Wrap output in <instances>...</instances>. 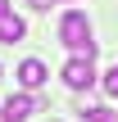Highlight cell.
I'll use <instances>...</instances> for the list:
<instances>
[{
  "label": "cell",
  "instance_id": "obj_1",
  "mask_svg": "<svg viewBox=\"0 0 118 122\" xmlns=\"http://www.w3.org/2000/svg\"><path fill=\"white\" fill-rule=\"evenodd\" d=\"M59 41L73 50V54H82V59H96V41H91V18L86 14H64L59 18Z\"/></svg>",
  "mask_w": 118,
  "mask_h": 122
},
{
  "label": "cell",
  "instance_id": "obj_2",
  "mask_svg": "<svg viewBox=\"0 0 118 122\" xmlns=\"http://www.w3.org/2000/svg\"><path fill=\"white\" fill-rule=\"evenodd\" d=\"M64 81H68L73 91H86V86L96 81V68H91V59H82V54H73V59L64 63Z\"/></svg>",
  "mask_w": 118,
  "mask_h": 122
},
{
  "label": "cell",
  "instance_id": "obj_3",
  "mask_svg": "<svg viewBox=\"0 0 118 122\" xmlns=\"http://www.w3.org/2000/svg\"><path fill=\"white\" fill-rule=\"evenodd\" d=\"M0 113H5V122H23V118L36 113V100H32V95H9Z\"/></svg>",
  "mask_w": 118,
  "mask_h": 122
},
{
  "label": "cell",
  "instance_id": "obj_4",
  "mask_svg": "<svg viewBox=\"0 0 118 122\" xmlns=\"http://www.w3.org/2000/svg\"><path fill=\"white\" fill-rule=\"evenodd\" d=\"M18 81H23V91H36V86L45 81V63H41V59H23V63H18Z\"/></svg>",
  "mask_w": 118,
  "mask_h": 122
},
{
  "label": "cell",
  "instance_id": "obj_5",
  "mask_svg": "<svg viewBox=\"0 0 118 122\" xmlns=\"http://www.w3.org/2000/svg\"><path fill=\"white\" fill-rule=\"evenodd\" d=\"M23 36H27V23H23L18 14H9V9H5V14H0V41H5V45H14V41H23Z\"/></svg>",
  "mask_w": 118,
  "mask_h": 122
},
{
  "label": "cell",
  "instance_id": "obj_6",
  "mask_svg": "<svg viewBox=\"0 0 118 122\" xmlns=\"http://www.w3.org/2000/svg\"><path fill=\"white\" fill-rule=\"evenodd\" d=\"M100 86H105V95H109V100H118V63L105 72V81H100Z\"/></svg>",
  "mask_w": 118,
  "mask_h": 122
},
{
  "label": "cell",
  "instance_id": "obj_7",
  "mask_svg": "<svg viewBox=\"0 0 118 122\" xmlns=\"http://www.w3.org/2000/svg\"><path fill=\"white\" fill-rule=\"evenodd\" d=\"M27 5H32V9H50L55 0H27Z\"/></svg>",
  "mask_w": 118,
  "mask_h": 122
},
{
  "label": "cell",
  "instance_id": "obj_8",
  "mask_svg": "<svg viewBox=\"0 0 118 122\" xmlns=\"http://www.w3.org/2000/svg\"><path fill=\"white\" fill-rule=\"evenodd\" d=\"M0 14H5V0H0Z\"/></svg>",
  "mask_w": 118,
  "mask_h": 122
},
{
  "label": "cell",
  "instance_id": "obj_9",
  "mask_svg": "<svg viewBox=\"0 0 118 122\" xmlns=\"http://www.w3.org/2000/svg\"><path fill=\"white\" fill-rule=\"evenodd\" d=\"M109 122H118V113H114V118H109Z\"/></svg>",
  "mask_w": 118,
  "mask_h": 122
},
{
  "label": "cell",
  "instance_id": "obj_10",
  "mask_svg": "<svg viewBox=\"0 0 118 122\" xmlns=\"http://www.w3.org/2000/svg\"><path fill=\"white\" fill-rule=\"evenodd\" d=\"M0 122H5V113H0Z\"/></svg>",
  "mask_w": 118,
  "mask_h": 122
},
{
  "label": "cell",
  "instance_id": "obj_11",
  "mask_svg": "<svg viewBox=\"0 0 118 122\" xmlns=\"http://www.w3.org/2000/svg\"><path fill=\"white\" fill-rule=\"evenodd\" d=\"M0 77H5V72H0Z\"/></svg>",
  "mask_w": 118,
  "mask_h": 122
}]
</instances>
